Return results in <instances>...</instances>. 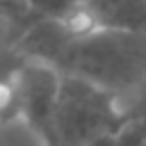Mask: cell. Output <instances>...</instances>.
Segmentation results:
<instances>
[{"mask_svg": "<svg viewBox=\"0 0 146 146\" xmlns=\"http://www.w3.org/2000/svg\"><path fill=\"white\" fill-rule=\"evenodd\" d=\"M50 64L121 98L146 82V32L100 27L84 36H68Z\"/></svg>", "mask_w": 146, "mask_h": 146, "instance_id": "cell-1", "label": "cell"}, {"mask_svg": "<svg viewBox=\"0 0 146 146\" xmlns=\"http://www.w3.org/2000/svg\"><path fill=\"white\" fill-rule=\"evenodd\" d=\"M41 14L27 0H0V48H18Z\"/></svg>", "mask_w": 146, "mask_h": 146, "instance_id": "cell-6", "label": "cell"}, {"mask_svg": "<svg viewBox=\"0 0 146 146\" xmlns=\"http://www.w3.org/2000/svg\"><path fill=\"white\" fill-rule=\"evenodd\" d=\"M123 121L125 107L116 94L89 80L62 73L52 116V139L48 144L91 146L96 139L116 132Z\"/></svg>", "mask_w": 146, "mask_h": 146, "instance_id": "cell-2", "label": "cell"}, {"mask_svg": "<svg viewBox=\"0 0 146 146\" xmlns=\"http://www.w3.org/2000/svg\"><path fill=\"white\" fill-rule=\"evenodd\" d=\"M25 59L27 57L18 48H0V123L2 125L21 121L18 80Z\"/></svg>", "mask_w": 146, "mask_h": 146, "instance_id": "cell-5", "label": "cell"}, {"mask_svg": "<svg viewBox=\"0 0 146 146\" xmlns=\"http://www.w3.org/2000/svg\"><path fill=\"white\" fill-rule=\"evenodd\" d=\"M62 73L41 59H25L18 80L21 96V123L39 139V144H48L52 139V116L59 91Z\"/></svg>", "mask_w": 146, "mask_h": 146, "instance_id": "cell-3", "label": "cell"}, {"mask_svg": "<svg viewBox=\"0 0 146 146\" xmlns=\"http://www.w3.org/2000/svg\"><path fill=\"white\" fill-rule=\"evenodd\" d=\"M46 146H55V144H46Z\"/></svg>", "mask_w": 146, "mask_h": 146, "instance_id": "cell-7", "label": "cell"}, {"mask_svg": "<svg viewBox=\"0 0 146 146\" xmlns=\"http://www.w3.org/2000/svg\"><path fill=\"white\" fill-rule=\"evenodd\" d=\"M98 27L146 32V0H84Z\"/></svg>", "mask_w": 146, "mask_h": 146, "instance_id": "cell-4", "label": "cell"}]
</instances>
